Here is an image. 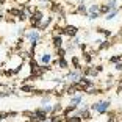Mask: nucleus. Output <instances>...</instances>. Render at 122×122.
Masks as SVG:
<instances>
[{"label": "nucleus", "instance_id": "1", "mask_svg": "<svg viewBox=\"0 0 122 122\" xmlns=\"http://www.w3.org/2000/svg\"><path fill=\"white\" fill-rule=\"evenodd\" d=\"M91 110H94V111H97V114H103V113H107V110L110 108V100H97L96 103L91 105Z\"/></svg>", "mask_w": 122, "mask_h": 122}, {"label": "nucleus", "instance_id": "26", "mask_svg": "<svg viewBox=\"0 0 122 122\" xmlns=\"http://www.w3.org/2000/svg\"><path fill=\"white\" fill-rule=\"evenodd\" d=\"M0 88H2V83H0Z\"/></svg>", "mask_w": 122, "mask_h": 122}, {"label": "nucleus", "instance_id": "2", "mask_svg": "<svg viewBox=\"0 0 122 122\" xmlns=\"http://www.w3.org/2000/svg\"><path fill=\"white\" fill-rule=\"evenodd\" d=\"M61 33H64L66 36H71V38H75V36L78 35V28H77L75 25H72V24H67Z\"/></svg>", "mask_w": 122, "mask_h": 122}, {"label": "nucleus", "instance_id": "4", "mask_svg": "<svg viewBox=\"0 0 122 122\" xmlns=\"http://www.w3.org/2000/svg\"><path fill=\"white\" fill-rule=\"evenodd\" d=\"M25 38L30 41L31 44H38L39 42V39H41V35H39V31H35V30H31V31H28L25 35Z\"/></svg>", "mask_w": 122, "mask_h": 122}, {"label": "nucleus", "instance_id": "17", "mask_svg": "<svg viewBox=\"0 0 122 122\" xmlns=\"http://www.w3.org/2000/svg\"><path fill=\"white\" fill-rule=\"evenodd\" d=\"M119 61H122V56L121 55H116V56L110 58V64H116V63H119Z\"/></svg>", "mask_w": 122, "mask_h": 122}, {"label": "nucleus", "instance_id": "16", "mask_svg": "<svg viewBox=\"0 0 122 122\" xmlns=\"http://www.w3.org/2000/svg\"><path fill=\"white\" fill-rule=\"evenodd\" d=\"M72 64L75 66V69H77V71H81V66H80V60H78L77 56H74V58H72Z\"/></svg>", "mask_w": 122, "mask_h": 122}, {"label": "nucleus", "instance_id": "15", "mask_svg": "<svg viewBox=\"0 0 122 122\" xmlns=\"http://www.w3.org/2000/svg\"><path fill=\"white\" fill-rule=\"evenodd\" d=\"M108 13H110V8H108L107 5H102V6H99V14H105V16H107Z\"/></svg>", "mask_w": 122, "mask_h": 122}, {"label": "nucleus", "instance_id": "20", "mask_svg": "<svg viewBox=\"0 0 122 122\" xmlns=\"http://www.w3.org/2000/svg\"><path fill=\"white\" fill-rule=\"evenodd\" d=\"M10 94H14V91H0V99H3V97H8Z\"/></svg>", "mask_w": 122, "mask_h": 122}, {"label": "nucleus", "instance_id": "7", "mask_svg": "<svg viewBox=\"0 0 122 122\" xmlns=\"http://www.w3.org/2000/svg\"><path fill=\"white\" fill-rule=\"evenodd\" d=\"M39 63H41V66H49L52 63V56H50V53H44L42 56H41V60H39Z\"/></svg>", "mask_w": 122, "mask_h": 122}, {"label": "nucleus", "instance_id": "14", "mask_svg": "<svg viewBox=\"0 0 122 122\" xmlns=\"http://www.w3.org/2000/svg\"><path fill=\"white\" fill-rule=\"evenodd\" d=\"M117 14H119V10L116 8V10H113L111 13H108V14H107V20H111V19H114Z\"/></svg>", "mask_w": 122, "mask_h": 122}, {"label": "nucleus", "instance_id": "21", "mask_svg": "<svg viewBox=\"0 0 122 122\" xmlns=\"http://www.w3.org/2000/svg\"><path fill=\"white\" fill-rule=\"evenodd\" d=\"M89 13H99V5H92V6L88 10V14Z\"/></svg>", "mask_w": 122, "mask_h": 122}, {"label": "nucleus", "instance_id": "10", "mask_svg": "<svg viewBox=\"0 0 122 122\" xmlns=\"http://www.w3.org/2000/svg\"><path fill=\"white\" fill-rule=\"evenodd\" d=\"M53 46H55V49H60V47L63 46V38H61L60 35L53 36Z\"/></svg>", "mask_w": 122, "mask_h": 122}, {"label": "nucleus", "instance_id": "6", "mask_svg": "<svg viewBox=\"0 0 122 122\" xmlns=\"http://www.w3.org/2000/svg\"><path fill=\"white\" fill-rule=\"evenodd\" d=\"M81 102H83V96H81V94H75V96H71V105H74V107H78Z\"/></svg>", "mask_w": 122, "mask_h": 122}, {"label": "nucleus", "instance_id": "23", "mask_svg": "<svg viewBox=\"0 0 122 122\" xmlns=\"http://www.w3.org/2000/svg\"><path fill=\"white\" fill-rule=\"evenodd\" d=\"M88 16H89V19H91V20H94V19H97V17H99V13H89Z\"/></svg>", "mask_w": 122, "mask_h": 122}, {"label": "nucleus", "instance_id": "8", "mask_svg": "<svg viewBox=\"0 0 122 122\" xmlns=\"http://www.w3.org/2000/svg\"><path fill=\"white\" fill-rule=\"evenodd\" d=\"M97 67H94V66H89V67L85 69V77H97Z\"/></svg>", "mask_w": 122, "mask_h": 122}, {"label": "nucleus", "instance_id": "5", "mask_svg": "<svg viewBox=\"0 0 122 122\" xmlns=\"http://www.w3.org/2000/svg\"><path fill=\"white\" fill-rule=\"evenodd\" d=\"M42 17H44V14H42V11H35V13H33L31 14V19H30V20L31 22H36V24H41V22H42Z\"/></svg>", "mask_w": 122, "mask_h": 122}, {"label": "nucleus", "instance_id": "3", "mask_svg": "<svg viewBox=\"0 0 122 122\" xmlns=\"http://www.w3.org/2000/svg\"><path fill=\"white\" fill-rule=\"evenodd\" d=\"M81 75H83V74H81V71H77V69H75V71H71L69 74H66V78H67V80H71L72 83H77L80 78H81Z\"/></svg>", "mask_w": 122, "mask_h": 122}, {"label": "nucleus", "instance_id": "11", "mask_svg": "<svg viewBox=\"0 0 122 122\" xmlns=\"http://www.w3.org/2000/svg\"><path fill=\"white\" fill-rule=\"evenodd\" d=\"M20 91H24V92H35V86H31V85H20Z\"/></svg>", "mask_w": 122, "mask_h": 122}, {"label": "nucleus", "instance_id": "18", "mask_svg": "<svg viewBox=\"0 0 122 122\" xmlns=\"http://www.w3.org/2000/svg\"><path fill=\"white\" fill-rule=\"evenodd\" d=\"M49 103H50V97H49V96H44L42 99H41V105L44 107V105H49Z\"/></svg>", "mask_w": 122, "mask_h": 122}, {"label": "nucleus", "instance_id": "22", "mask_svg": "<svg viewBox=\"0 0 122 122\" xmlns=\"http://www.w3.org/2000/svg\"><path fill=\"white\" fill-rule=\"evenodd\" d=\"M78 13H80V14H85V16H88V8H86V6H83V5H81V6L78 8Z\"/></svg>", "mask_w": 122, "mask_h": 122}, {"label": "nucleus", "instance_id": "9", "mask_svg": "<svg viewBox=\"0 0 122 122\" xmlns=\"http://www.w3.org/2000/svg\"><path fill=\"white\" fill-rule=\"evenodd\" d=\"M55 66L60 69H66L67 67V61H66V58H58L56 63H55Z\"/></svg>", "mask_w": 122, "mask_h": 122}, {"label": "nucleus", "instance_id": "25", "mask_svg": "<svg viewBox=\"0 0 122 122\" xmlns=\"http://www.w3.org/2000/svg\"><path fill=\"white\" fill-rule=\"evenodd\" d=\"M44 122H50V121H44Z\"/></svg>", "mask_w": 122, "mask_h": 122}, {"label": "nucleus", "instance_id": "19", "mask_svg": "<svg viewBox=\"0 0 122 122\" xmlns=\"http://www.w3.org/2000/svg\"><path fill=\"white\" fill-rule=\"evenodd\" d=\"M56 53H58V58H64L66 50L63 49V47H60V49H56Z\"/></svg>", "mask_w": 122, "mask_h": 122}, {"label": "nucleus", "instance_id": "24", "mask_svg": "<svg viewBox=\"0 0 122 122\" xmlns=\"http://www.w3.org/2000/svg\"><path fill=\"white\" fill-rule=\"evenodd\" d=\"M116 71H122V63H116Z\"/></svg>", "mask_w": 122, "mask_h": 122}, {"label": "nucleus", "instance_id": "12", "mask_svg": "<svg viewBox=\"0 0 122 122\" xmlns=\"http://www.w3.org/2000/svg\"><path fill=\"white\" fill-rule=\"evenodd\" d=\"M66 122H83V119L80 117V116L74 114V116H67V117H66Z\"/></svg>", "mask_w": 122, "mask_h": 122}, {"label": "nucleus", "instance_id": "13", "mask_svg": "<svg viewBox=\"0 0 122 122\" xmlns=\"http://www.w3.org/2000/svg\"><path fill=\"white\" fill-rule=\"evenodd\" d=\"M63 121H64L63 114H52V117H50V122H63Z\"/></svg>", "mask_w": 122, "mask_h": 122}]
</instances>
